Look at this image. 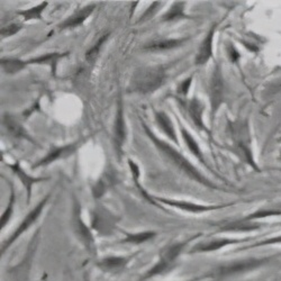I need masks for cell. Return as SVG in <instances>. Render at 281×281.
I'll list each match as a JSON object with an SVG mask.
<instances>
[{"label":"cell","mask_w":281,"mask_h":281,"mask_svg":"<svg viewBox=\"0 0 281 281\" xmlns=\"http://www.w3.org/2000/svg\"><path fill=\"white\" fill-rule=\"evenodd\" d=\"M142 125H143V129H144V131H145L146 135L150 137L151 141L153 142V144H154L159 148V150H160V152L164 157L168 158L169 160L171 161L173 166H176L179 170H181L185 174V176H188L192 180H195V181H197L204 185H207V187H209V188H215V185L211 182H209L208 180L206 179L203 174H201L197 170V169H196L193 164L187 160V159L180 154L177 150H174V148L169 145L168 143L161 141L160 139H158V137L152 133V131L148 130V127L144 123H142Z\"/></svg>","instance_id":"cell-1"},{"label":"cell","mask_w":281,"mask_h":281,"mask_svg":"<svg viewBox=\"0 0 281 281\" xmlns=\"http://www.w3.org/2000/svg\"><path fill=\"white\" fill-rule=\"evenodd\" d=\"M164 79H166V72L162 67L142 68L132 77L129 91L141 95L154 92L162 86Z\"/></svg>","instance_id":"cell-2"},{"label":"cell","mask_w":281,"mask_h":281,"mask_svg":"<svg viewBox=\"0 0 281 281\" xmlns=\"http://www.w3.org/2000/svg\"><path fill=\"white\" fill-rule=\"evenodd\" d=\"M49 198H50V196H46V197H45L43 200H42L41 203L37 204V206H36V207H35L33 210L29 211L28 215L25 217V220H24L22 223H20V225L18 226V229L16 230V232L14 233V234H13L12 236H10L9 240L6 242V244H5V245L3 246L2 252H4L8 246L12 245L13 243H14L16 240H17V238H18L20 235H22L26 230H28V227H29V226H32V225L34 224L35 221H36L37 218H39V216L41 215L42 210H43L44 206H45V204L47 203V200H49Z\"/></svg>","instance_id":"cell-3"},{"label":"cell","mask_w":281,"mask_h":281,"mask_svg":"<svg viewBox=\"0 0 281 281\" xmlns=\"http://www.w3.org/2000/svg\"><path fill=\"white\" fill-rule=\"evenodd\" d=\"M209 96L211 109H213V114H215L223 102V78L218 67H216L210 79Z\"/></svg>","instance_id":"cell-4"},{"label":"cell","mask_w":281,"mask_h":281,"mask_svg":"<svg viewBox=\"0 0 281 281\" xmlns=\"http://www.w3.org/2000/svg\"><path fill=\"white\" fill-rule=\"evenodd\" d=\"M155 199L162 204L172 206V207H176L181 210L189 211V213H204V211L214 210V209L224 207V206H204V205L188 203V201H179V200H171V199H164V198H158V197Z\"/></svg>","instance_id":"cell-5"},{"label":"cell","mask_w":281,"mask_h":281,"mask_svg":"<svg viewBox=\"0 0 281 281\" xmlns=\"http://www.w3.org/2000/svg\"><path fill=\"white\" fill-rule=\"evenodd\" d=\"M126 136V130H125V120H124V110L123 106L119 103L117 114H116L115 125H114V141H115V147L117 150L118 155L120 157V153L123 151V144Z\"/></svg>","instance_id":"cell-6"},{"label":"cell","mask_w":281,"mask_h":281,"mask_svg":"<svg viewBox=\"0 0 281 281\" xmlns=\"http://www.w3.org/2000/svg\"><path fill=\"white\" fill-rule=\"evenodd\" d=\"M215 26L210 28L208 34L206 35L205 40L201 42V45L198 50L197 56H196V65L197 66H204L208 62V60L213 56V40H214V33H215Z\"/></svg>","instance_id":"cell-7"},{"label":"cell","mask_w":281,"mask_h":281,"mask_svg":"<svg viewBox=\"0 0 281 281\" xmlns=\"http://www.w3.org/2000/svg\"><path fill=\"white\" fill-rule=\"evenodd\" d=\"M95 5H89V6H86L81 8L80 10H78L77 13H74L72 16H70L66 22H63L60 25L61 29H66V28H74L80 26L84 20H86L90 15L92 14L93 9H95Z\"/></svg>","instance_id":"cell-8"},{"label":"cell","mask_w":281,"mask_h":281,"mask_svg":"<svg viewBox=\"0 0 281 281\" xmlns=\"http://www.w3.org/2000/svg\"><path fill=\"white\" fill-rule=\"evenodd\" d=\"M187 39H176V40H162L158 42H153L145 45L144 50L148 52H161V51H167V50H172L176 49V47L181 46L185 43Z\"/></svg>","instance_id":"cell-9"},{"label":"cell","mask_w":281,"mask_h":281,"mask_svg":"<svg viewBox=\"0 0 281 281\" xmlns=\"http://www.w3.org/2000/svg\"><path fill=\"white\" fill-rule=\"evenodd\" d=\"M203 111L204 105L199 102V99L194 98L190 100L188 104V114L199 130H205V125L203 121Z\"/></svg>","instance_id":"cell-10"},{"label":"cell","mask_w":281,"mask_h":281,"mask_svg":"<svg viewBox=\"0 0 281 281\" xmlns=\"http://www.w3.org/2000/svg\"><path fill=\"white\" fill-rule=\"evenodd\" d=\"M74 150H76V145H73V144L72 145H68V146H62V147H59V148H55V150L51 151L45 158L42 159V160L40 162H37L35 164V166H34V168L47 166V164H50L52 162L56 161L57 159L71 154L72 152H74Z\"/></svg>","instance_id":"cell-11"},{"label":"cell","mask_w":281,"mask_h":281,"mask_svg":"<svg viewBox=\"0 0 281 281\" xmlns=\"http://www.w3.org/2000/svg\"><path fill=\"white\" fill-rule=\"evenodd\" d=\"M9 167L12 168V170L17 174L18 178L20 179V181H22L25 187H26V190H27V203H29V199H30V194H32V185H33L34 183L36 182H40V181H45L46 179H43V178H32L29 177L27 173H25L24 170L22 168H20L19 163H15V164H9Z\"/></svg>","instance_id":"cell-12"},{"label":"cell","mask_w":281,"mask_h":281,"mask_svg":"<svg viewBox=\"0 0 281 281\" xmlns=\"http://www.w3.org/2000/svg\"><path fill=\"white\" fill-rule=\"evenodd\" d=\"M259 264H261V261H258V260H250V261H244V262H235L232 263L230 266L222 267L218 270L220 274H232V273H237L242 271H246V270H250L258 267Z\"/></svg>","instance_id":"cell-13"},{"label":"cell","mask_w":281,"mask_h":281,"mask_svg":"<svg viewBox=\"0 0 281 281\" xmlns=\"http://www.w3.org/2000/svg\"><path fill=\"white\" fill-rule=\"evenodd\" d=\"M155 118H157V121H158L159 126H160L161 130L168 135L169 139H170L172 142L177 143V144H178V139H177V135H176V131H174L173 124H172L171 119L169 118L168 114L163 113V111H160V113H157Z\"/></svg>","instance_id":"cell-14"},{"label":"cell","mask_w":281,"mask_h":281,"mask_svg":"<svg viewBox=\"0 0 281 281\" xmlns=\"http://www.w3.org/2000/svg\"><path fill=\"white\" fill-rule=\"evenodd\" d=\"M4 124L7 127V130L10 134L15 137H18V139H24L32 141V137L27 134V132L24 130V127L17 123L13 117H10L9 115H6L4 117Z\"/></svg>","instance_id":"cell-15"},{"label":"cell","mask_w":281,"mask_h":281,"mask_svg":"<svg viewBox=\"0 0 281 281\" xmlns=\"http://www.w3.org/2000/svg\"><path fill=\"white\" fill-rule=\"evenodd\" d=\"M240 241L237 240H215L211 241L209 243H205V244H199L196 247L193 248L192 252H211V251H216L218 248L224 247L229 244H233V243H237Z\"/></svg>","instance_id":"cell-16"},{"label":"cell","mask_w":281,"mask_h":281,"mask_svg":"<svg viewBox=\"0 0 281 281\" xmlns=\"http://www.w3.org/2000/svg\"><path fill=\"white\" fill-rule=\"evenodd\" d=\"M65 55H67V54L50 53V54H45V55H42L39 57H35V59L26 61V63H27V65H49V66H52V70H53V72H54L57 61H59L61 57H63Z\"/></svg>","instance_id":"cell-17"},{"label":"cell","mask_w":281,"mask_h":281,"mask_svg":"<svg viewBox=\"0 0 281 281\" xmlns=\"http://www.w3.org/2000/svg\"><path fill=\"white\" fill-rule=\"evenodd\" d=\"M181 135H182V139L184 141L185 144H187L189 151L193 153V154L198 159V160L201 162V163H205V160H204V157H203V153H201L200 151V147L198 145V143L196 142V140L194 139V137L190 135L189 132L187 130H184L183 127H181Z\"/></svg>","instance_id":"cell-18"},{"label":"cell","mask_w":281,"mask_h":281,"mask_svg":"<svg viewBox=\"0 0 281 281\" xmlns=\"http://www.w3.org/2000/svg\"><path fill=\"white\" fill-rule=\"evenodd\" d=\"M129 259L126 258H120V257H110V258H106L104 259L102 262L99 263V267L107 270V271H115V270H119L123 269Z\"/></svg>","instance_id":"cell-19"},{"label":"cell","mask_w":281,"mask_h":281,"mask_svg":"<svg viewBox=\"0 0 281 281\" xmlns=\"http://www.w3.org/2000/svg\"><path fill=\"white\" fill-rule=\"evenodd\" d=\"M76 231L78 233L79 237L81 238V240L84 242V244H86L89 248L93 245V238H92L91 233H90L87 227L84 226L83 222L80 217V214H79V211L76 216Z\"/></svg>","instance_id":"cell-20"},{"label":"cell","mask_w":281,"mask_h":281,"mask_svg":"<svg viewBox=\"0 0 281 281\" xmlns=\"http://www.w3.org/2000/svg\"><path fill=\"white\" fill-rule=\"evenodd\" d=\"M187 17L188 16H185L184 14V3L178 2V3H174L172 5V7L169 9V12H167L162 16V20L163 22H171V20H174V19L187 18Z\"/></svg>","instance_id":"cell-21"},{"label":"cell","mask_w":281,"mask_h":281,"mask_svg":"<svg viewBox=\"0 0 281 281\" xmlns=\"http://www.w3.org/2000/svg\"><path fill=\"white\" fill-rule=\"evenodd\" d=\"M26 66H27L26 61H22L18 59H2L3 70L9 74H14L22 71Z\"/></svg>","instance_id":"cell-22"},{"label":"cell","mask_w":281,"mask_h":281,"mask_svg":"<svg viewBox=\"0 0 281 281\" xmlns=\"http://www.w3.org/2000/svg\"><path fill=\"white\" fill-rule=\"evenodd\" d=\"M47 6V3L44 2L42 3L41 5L36 7H33L27 10H22V12H18L17 14L23 16L25 20H30V19H41L42 16V12H43L44 8Z\"/></svg>","instance_id":"cell-23"},{"label":"cell","mask_w":281,"mask_h":281,"mask_svg":"<svg viewBox=\"0 0 281 281\" xmlns=\"http://www.w3.org/2000/svg\"><path fill=\"white\" fill-rule=\"evenodd\" d=\"M155 235L154 232H143V233H137V234H127L126 238H124L123 243H133V244H141V243H144L145 241L150 240L153 236Z\"/></svg>","instance_id":"cell-24"},{"label":"cell","mask_w":281,"mask_h":281,"mask_svg":"<svg viewBox=\"0 0 281 281\" xmlns=\"http://www.w3.org/2000/svg\"><path fill=\"white\" fill-rule=\"evenodd\" d=\"M108 36L109 34H106L105 36H103L102 39H100L96 44H95L91 49H90L88 52H87V54H86V60L88 61V63H90V65H91V63H93L95 61L97 60V57L99 55V52L100 50H102V47L103 45L105 44V42L106 40L108 39Z\"/></svg>","instance_id":"cell-25"},{"label":"cell","mask_w":281,"mask_h":281,"mask_svg":"<svg viewBox=\"0 0 281 281\" xmlns=\"http://www.w3.org/2000/svg\"><path fill=\"white\" fill-rule=\"evenodd\" d=\"M20 29H22V26L19 24H10L5 26V27L2 28V37L5 39V37L13 36L15 34H17Z\"/></svg>","instance_id":"cell-26"},{"label":"cell","mask_w":281,"mask_h":281,"mask_svg":"<svg viewBox=\"0 0 281 281\" xmlns=\"http://www.w3.org/2000/svg\"><path fill=\"white\" fill-rule=\"evenodd\" d=\"M14 204H15V196L12 195V197H10V201H9V204H8V207H7L6 211H5V213L2 216V229H3V227L5 225L7 224V222L9 221L10 216H12V214H13Z\"/></svg>","instance_id":"cell-27"},{"label":"cell","mask_w":281,"mask_h":281,"mask_svg":"<svg viewBox=\"0 0 281 281\" xmlns=\"http://www.w3.org/2000/svg\"><path fill=\"white\" fill-rule=\"evenodd\" d=\"M159 6H160V3H157V2H155V3H153V4H152V6H151L150 8H148L144 14H143L142 18H141V22H144V20H145V19H147V18L150 19V18L152 17L153 13L155 12V10L158 9V7H159Z\"/></svg>","instance_id":"cell-28"},{"label":"cell","mask_w":281,"mask_h":281,"mask_svg":"<svg viewBox=\"0 0 281 281\" xmlns=\"http://www.w3.org/2000/svg\"><path fill=\"white\" fill-rule=\"evenodd\" d=\"M192 80H193V77H189L188 79H185V80L181 83V86L179 87V91L181 92L182 95H187L188 91H189V88H190V84H192Z\"/></svg>","instance_id":"cell-29"},{"label":"cell","mask_w":281,"mask_h":281,"mask_svg":"<svg viewBox=\"0 0 281 281\" xmlns=\"http://www.w3.org/2000/svg\"><path fill=\"white\" fill-rule=\"evenodd\" d=\"M229 55L231 57V60L233 62H236L238 59H240V55H238V53L236 52V50L234 49V46L233 45H230V51H229Z\"/></svg>","instance_id":"cell-30"},{"label":"cell","mask_w":281,"mask_h":281,"mask_svg":"<svg viewBox=\"0 0 281 281\" xmlns=\"http://www.w3.org/2000/svg\"><path fill=\"white\" fill-rule=\"evenodd\" d=\"M273 243H281V236L275 237V238H271V240L264 241L262 243H259L258 245H263V244H273Z\"/></svg>","instance_id":"cell-31"}]
</instances>
